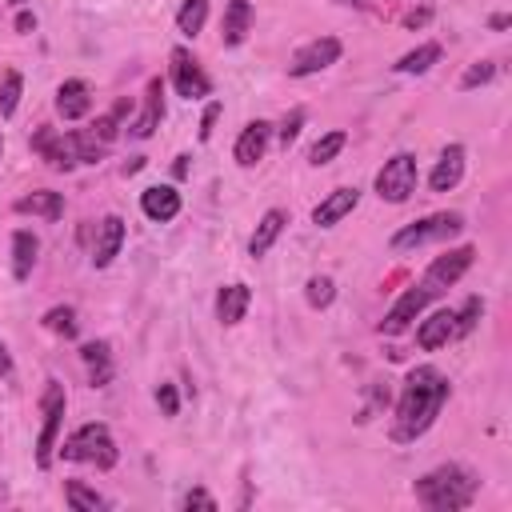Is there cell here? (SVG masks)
I'll use <instances>...</instances> for the list:
<instances>
[{
  "mask_svg": "<svg viewBox=\"0 0 512 512\" xmlns=\"http://www.w3.org/2000/svg\"><path fill=\"white\" fill-rule=\"evenodd\" d=\"M56 112H60L64 120L88 116V112H92V88H88L84 80H64V84L56 88Z\"/></svg>",
  "mask_w": 512,
  "mask_h": 512,
  "instance_id": "cell-18",
  "label": "cell"
},
{
  "mask_svg": "<svg viewBox=\"0 0 512 512\" xmlns=\"http://www.w3.org/2000/svg\"><path fill=\"white\" fill-rule=\"evenodd\" d=\"M4 376H12V356H8V348H4V340H0V380Z\"/></svg>",
  "mask_w": 512,
  "mask_h": 512,
  "instance_id": "cell-40",
  "label": "cell"
},
{
  "mask_svg": "<svg viewBox=\"0 0 512 512\" xmlns=\"http://www.w3.org/2000/svg\"><path fill=\"white\" fill-rule=\"evenodd\" d=\"M476 488L480 480L460 468V464H440L432 472H424L416 484H412V496L428 508V512H460L476 500Z\"/></svg>",
  "mask_w": 512,
  "mask_h": 512,
  "instance_id": "cell-2",
  "label": "cell"
},
{
  "mask_svg": "<svg viewBox=\"0 0 512 512\" xmlns=\"http://www.w3.org/2000/svg\"><path fill=\"white\" fill-rule=\"evenodd\" d=\"M428 300H436V296H432V288H428L424 280H420V284H412V288H404V292H400V300L384 312L380 332H384V336H400V332H408V328H412V320L428 308Z\"/></svg>",
  "mask_w": 512,
  "mask_h": 512,
  "instance_id": "cell-8",
  "label": "cell"
},
{
  "mask_svg": "<svg viewBox=\"0 0 512 512\" xmlns=\"http://www.w3.org/2000/svg\"><path fill=\"white\" fill-rule=\"evenodd\" d=\"M460 180H464V144H448V148L440 152V160H436L428 184H432V192H452Z\"/></svg>",
  "mask_w": 512,
  "mask_h": 512,
  "instance_id": "cell-17",
  "label": "cell"
},
{
  "mask_svg": "<svg viewBox=\"0 0 512 512\" xmlns=\"http://www.w3.org/2000/svg\"><path fill=\"white\" fill-rule=\"evenodd\" d=\"M216 116H220V104H208V108H204V120H200V140H208V136H212Z\"/></svg>",
  "mask_w": 512,
  "mask_h": 512,
  "instance_id": "cell-38",
  "label": "cell"
},
{
  "mask_svg": "<svg viewBox=\"0 0 512 512\" xmlns=\"http://www.w3.org/2000/svg\"><path fill=\"white\" fill-rule=\"evenodd\" d=\"M352 4H360V8H364V4H368V0H352Z\"/></svg>",
  "mask_w": 512,
  "mask_h": 512,
  "instance_id": "cell-43",
  "label": "cell"
},
{
  "mask_svg": "<svg viewBox=\"0 0 512 512\" xmlns=\"http://www.w3.org/2000/svg\"><path fill=\"white\" fill-rule=\"evenodd\" d=\"M356 204H360V188H336V192H328V196L312 208V224H316V228H332V224H340Z\"/></svg>",
  "mask_w": 512,
  "mask_h": 512,
  "instance_id": "cell-15",
  "label": "cell"
},
{
  "mask_svg": "<svg viewBox=\"0 0 512 512\" xmlns=\"http://www.w3.org/2000/svg\"><path fill=\"white\" fill-rule=\"evenodd\" d=\"M340 60V40L336 36H316V40H308V44H300L296 52H292V60H288V76H316V72H324V68H332Z\"/></svg>",
  "mask_w": 512,
  "mask_h": 512,
  "instance_id": "cell-9",
  "label": "cell"
},
{
  "mask_svg": "<svg viewBox=\"0 0 512 512\" xmlns=\"http://www.w3.org/2000/svg\"><path fill=\"white\" fill-rule=\"evenodd\" d=\"M160 116H164V80H160V76H152V80H148V88H144V112L136 116V124H132V136L148 140V136L156 132Z\"/></svg>",
  "mask_w": 512,
  "mask_h": 512,
  "instance_id": "cell-19",
  "label": "cell"
},
{
  "mask_svg": "<svg viewBox=\"0 0 512 512\" xmlns=\"http://www.w3.org/2000/svg\"><path fill=\"white\" fill-rule=\"evenodd\" d=\"M0 156H4V136H0Z\"/></svg>",
  "mask_w": 512,
  "mask_h": 512,
  "instance_id": "cell-44",
  "label": "cell"
},
{
  "mask_svg": "<svg viewBox=\"0 0 512 512\" xmlns=\"http://www.w3.org/2000/svg\"><path fill=\"white\" fill-rule=\"evenodd\" d=\"M448 340H456V312H452V308H436L432 316L420 320L416 344H420L424 352H436V348H444Z\"/></svg>",
  "mask_w": 512,
  "mask_h": 512,
  "instance_id": "cell-13",
  "label": "cell"
},
{
  "mask_svg": "<svg viewBox=\"0 0 512 512\" xmlns=\"http://www.w3.org/2000/svg\"><path fill=\"white\" fill-rule=\"evenodd\" d=\"M64 384L60 380H48L44 384V396H40V416H44V424H40V436H36V464L40 468H48L52 464V456H56V440H60V420H64Z\"/></svg>",
  "mask_w": 512,
  "mask_h": 512,
  "instance_id": "cell-5",
  "label": "cell"
},
{
  "mask_svg": "<svg viewBox=\"0 0 512 512\" xmlns=\"http://www.w3.org/2000/svg\"><path fill=\"white\" fill-rule=\"evenodd\" d=\"M140 212L148 220H156V224H168L180 212V192L172 184H152V188L140 192Z\"/></svg>",
  "mask_w": 512,
  "mask_h": 512,
  "instance_id": "cell-14",
  "label": "cell"
},
{
  "mask_svg": "<svg viewBox=\"0 0 512 512\" xmlns=\"http://www.w3.org/2000/svg\"><path fill=\"white\" fill-rule=\"evenodd\" d=\"M168 60H172L168 72H172V88H176V96H184V100H200V96L212 92L208 72L200 68V60H196L188 48H172Z\"/></svg>",
  "mask_w": 512,
  "mask_h": 512,
  "instance_id": "cell-7",
  "label": "cell"
},
{
  "mask_svg": "<svg viewBox=\"0 0 512 512\" xmlns=\"http://www.w3.org/2000/svg\"><path fill=\"white\" fill-rule=\"evenodd\" d=\"M480 312H484V304H480V296H468V300H464V308L456 312V340H460V336H468V332L476 328V320H480Z\"/></svg>",
  "mask_w": 512,
  "mask_h": 512,
  "instance_id": "cell-34",
  "label": "cell"
},
{
  "mask_svg": "<svg viewBox=\"0 0 512 512\" xmlns=\"http://www.w3.org/2000/svg\"><path fill=\"white\" fill-rule=\"evenodd\" d=\"M268 140H272V124H268V120H248V124L240 128V136H236V148H232L236 164H240V168L260 164L264 152H268Z\"/></svg>",
  "mask_w": 512,
  "mask_h": 512,
  "instance_id": "cell-12",
  "label": "cell"
},
{
  "mask_svg": "<svg viewBox=\"0 0 512 512\" xmlns=\"http://www.w3.org/2000/svg\"><path fill=\"white\" fill-rule=\"evenodd\" d=\"M492 76H496V64H492V60H476V64H468V72L460 76V92H472V88L488 84Z\"/></svg>",
  "mask_w": 512,
  "mask_h": 512,
  "instance_id": "cell-33",
  "label": "cell"
},
{
  "mask_svg": "<svg viewBox=\"0 0 512 512\" xmlns=\"http://www.w3.org/2000/svg\"><path fill=\"white\" fill-rule=\"evenodd\" d=\"M472 256H476V248L472 244H460V248H448L444 256H436L428 268H424V284L432 288V296H440L444 288H452L468 268H472Z\"/></svg>",
  "mask_w": 512,
  "mask_h": 512,
  "instance_id": "cell-10",
  "label": "cell"
},
{
  "mask_svg": "<svg viewBox=\"0 0 512 512\" xmlns=\"http://www.w3.org/2000/svg\"><path fill=\"white\" fill-rule=\"evenodd\" d=\"M64 500H68L72 512H104V508H112V500L100 496L96 488H88L84 480H68L64 484Z\"/></svg>",
  "mask_w": 512,
  "mask_h": 512,
  "instance_id": "cell-26",
  "label": "cell"
},
{
  "mask_svg": "<svg viewBox=\"0 0 512 512\" xmlns=\"http://www.w3.org/2000/svg\"><path fill=\"white\" fill-rule=\"evenodd\" d=\"M248 28H252V4L248 0H228L224 4V20H220V40L228 48H236V44L248 40Z\"/></svg>",
  "mask_w": 512,
  "mask_h": 512,
  "instance_id": "cell-21",
  "label": "cell"
},
{
  "mask_svg": "<svg viewBox=\"0 0 512 512\" xmlns=\"http://www.w3.org/2000/svg\"><path fill=\"white\" fill-rule=\"evenodd\" d=\"M416 156L412 152H396L384 160V168L376 172V196L388 200V204H404L412 192H416Z\"/></svg>",
  "mask_w": 512,
  "mask_h": 512,
  "instance_id": "cell-6",
  "label": "cell"
},
{
  "mask_svg": "<svg viewBox=\"0 0 512 512\" xmlns=\"http://www.w3.org/2000/svg\"><path fill=\"white\" fill-rule=\"evenodd\" d=\"M12 208H16L20 216L60 220V216H64V196H60V192H48V188H40V192H28V196H20Z\"/></svg>",
  "mask_w": 512,
  "mask_h": 512,
  "instance_id": "cell-23",
  "label": "cell"
},
{
  "mask_svg": "<svg viewBox=\"0 0 512 512\" xmlns=\"http://www.w3.org/2000/svg\"><path fill=\"white\" fill-rule=\"evenodd\" d=\"M248 304H252V288L248 284H224L216 292V320L220 324H240Z\"/></svg>",
  "mask_w": 512,
  "mask_h": 512,
  "instance_id": "cell-22",
  "label": "cell"
},
{
  "mask_svg": "<svg viewBox=\"0 0 512 512\" xmlns=\"http://www.w3.org/2000/svg\"><path fill=\"white\" fill-rule=\"evenodd\" d=\"M36 252H40V240H36L28 228L12 232V276H16V280H28V276H32Z\"/></svg>",
  "mask_w": 512,
  "mask_h": 512,
  "instance_id": "cell-25",
  "label": "cell"
},
{
  "mask_svg": "<svg viewBox=\"0 0 512 512\" xmlns=\"http://www.w3.org/2000/svg\"><path fill=\"white\" fill-rule=\"evenodd\" d=\"M60 456H64V460H76V464H96V468H112V464L120 460L108 424H80V428L60 444Z\"/></svg>",
  "mask_w": 512,
  "mask_h": 512,
  "instance_id": "cell-3",
  "label": "cell"
},
{
  "mask_svg": "<svg viewBox=\"0 0 512 512\" xmlns=\"http://www.w3.org/2000/svg\"><path fill=\"white\" fill-rule=\"evenodd\" d=\"M156 404H160L164 416H176V412H180V396H176V388H172V384H160V388H156Z\"/></svg>",
  "mask_w": 512,
  "mask_h": 512,
  "instance_id": "cell-37",
  "label": "cell"
},
{
  "mask_svg": "<svg viewBox=\"0 0 512 512\" xmlns=\"http://www.w3.org/2000/svg\"><path fill=\"white\" fill-rule=\"evenodd\" d=\"M448 376L432 364H416L408 376H404V388H400V400H396V416H392V440L396 444H412L416 436H424L444 400H448Z\"/></svg>",
  "mask_w": 512,
  "mask_h": 512,
  "instance_id": "cell-1",
  "label": "cell"
},
{
  "mask_svg": "<svg viewBox=\"0 0 512 512\" xmlns=\"http://www.w3.org/2000/svg\"><path fill=\"white\" fill-rule=\"evenodd\" d=\"M460 232H464V216H460V212H432V216H424V220L404 224V228L392 236V248H396V252H408V248L436 244V240H448V236H460Z\"/></svg>",
  "mask_w": 512,
  "mask_h": 512,
  "instance_id": "cell-4",
  "label": "cell"
},
{
  "mask_svg": "<svg viewBox=\"0 0 512 512\" xmlns=\"http://www.w3.org/2000/svg\"><path fill=\"white\" fill-rule=\"evenodd\" d=\"M300 124H304V108H292L284 116V124H280V144H292L300 136Z\"/></svg>",
  "mask_w": 512,
  "mask_h": 512,
  "instance_id": "cell-36",
  "label": "cell"
},
{
  "mask_svg": "<svg viewBox=\"0 0 512 512\" xmlns=\"http://www.w3.org/2000/svg\"><path fill=\"white\" fill-rule=\"evenodd\" d=\"M80 360H84V368H88V384L104 388V384L112 380V352H108V340H88V344L80 348Z\"/></svg>",
  "mask_w": 512,
  "mask_h": 512,
  "instance_id": "cell-24",
  "label": "cell"
},
{
  "mask_svg": "<svg viewBox=\"0 0 512 512\" xmlns=\"http://www.w3.org/2000/svg\"><path fill=\"white\" fill-rule=\"evenodd\" d=\"M432 20V8H412V12H404V24L408 28H420V24H428Z\"/></svg>",
  "mask_w": 512,
  "mask_h": 512,
  "instance_id": "cell-39",
  "label": "cell"
},
{
  "mask_svg": "<svg viewBox=\"0 0 512 512\" xmlns=\"http://www.w3.org/2000/svg\"><path fill=\"white\" fill-rule=\"evenodd\" d=\"M32 152L40 160H48L56 172H72L80 160H76V144H72V132H56V128H36L32 132Z\"/></svg>",
  "mask_w": 512,
  "mask_h": 512,
  "instance_id": "cell-11",
  "label": "cell"
},
{
  "mask_svg": "<svg viewBox=\"0 0 512 512\" xmlns=\"http://www.w3.org/2000/svg\"><path fill=\"white\" fill-rule=\"evenodd\" d=\"M344 144H348V132H340V128H336V132H324V136L308 148V164H316V168H320V164L336 160V156L344 152Z\"/></svg>",
  "mask_w": 512,
  "mask_h": 512,
  "instance_id": "cell-29",
  "label": "cell"
},
{
  "mask_svg": "<svg viewBox=\"0 0 512 512\" xmlns=\"http://www.w3.org/2000/svg\"><path fill=\"white\" fill-rule=\"evenodd\" d=\"M120 244H124V220H120V216H104V220L96 224L92 264H96V268H108V264L120 256Z\"/></svg>",
  "mask_w": 512,
  "mask_h": 512,
  "instance_id": "cell-16",
  "label": "cell"
},
{
  "mask_svg": "<svg viewBox=\"0 0 512 512\" xmlns=\"http://www.w3.org/2000/svg\"><path fill=\"white\" fill-rule=\"evenodd\" d=\"M332 296H336L332 276H312V280L304 284V300H308L312 308H328V304H332Z\"/></svg>",
  "mask_w": 512,
  "mask_h": 512,
  "instance_id": "cell-32",
  "label": "cell"
},
{
  "mask_svg": "<svg viewBox=\"0 0 512 512\" xmlns=\"http://www.w3.org/2000/svg\"><path fill=\"white\" fill-rule=\"evenodd\" d=\"M16 28H20V32H32V28H36V16H32V12H20V16H16Z\"/></svg>",
  "mask_w": 512,
  "mask_h": 512,
  "instance_id": "cell-41",
  "label": "cell"
},
{
  "mask_svg": "<svg viewBox=\"0 0 512 512\" xmlns=\"http://www.w3.org/2000/svg\"><path fill=\"white\" fill-rule=\"evenodd\" d=\"M436 60H440V44H436V40H428V44H416L412 52H404L392 68H396L400 76H420V72H428Z\"/></svg>",
  "mask_w": 512,
  "mask_h": 512,
  "instance_id": "cell-27",
  "label": "cell"
},
{
  "mask_svg": "<svg viewBox=\"0 0 512 512\" xmlns=\"http://www.w3.org/2000/svg\"><path fill=\"white\" fill-rule=\"evenodd\" d=\"M44 328H48V332H56V336H64V340H72V336H76V328H80L76 308H68V304L48 308V312H44Z\"/></svg>",
  "mask_w": 512,
  "mask_h": 512,
  "instance_id": "cell-30",
  "label": "cell"
},
{
  "mask_svg": "<svg viewBox=\"0 0 512 512\" xmlns=\"http://www.w3.org/2000/svg\"><path fill=\"white\" fill-rule=\"evenodd\" d=\"M204 20H208V0H184L176 12V32L192 40L204 32Z\"/></svg>",
  "mask_w": 512,
  "mask_h": 512,
  "instance_id": "cell-28",
  "label": "cell"
},
{
  "mask_svg": "<svg viewBox=\"0 0 512 512\" xmlns=\"http://www.w3.org/2000/svg\"><path fill=\"white\" fill-rule=\"evenodd\" d=\"M284 224H288V212H284V208H268V212L260 216V224H256V232H252V240H248V256H252V260L268 256V248L280 240Z\"/></svg>",
  "mask_w": 512,
  "mask_h": 512,
  "instance_id": "cell-20",
  "label": "cell"
},
{
  "mask_svg": "<svg viewBox=\"0 0 512 512\" xmlns=\"http://www.w3.org/2000/svg\"><path fill=\"white\" fill-rule=\"evenodd\" d=\"M20 92H24V76H20L16 68H8V72L0 76V116H4V120L16 112V104H20Z\"/></svg>",
  "mask_w": 512,
  "mask_h": 512,
  "instance_id": "cell-31",
  "label": "cell"
},
{
  "mask_svg": "<svg viewBox=\"0 0 512 512\" xmlns=\"http://www.w3.org/2000/svg\"><path fill=\"white\" fill-rule=\"evenodd\" d=\"M180 508H184V512H192V508H204V512H212V508H216V500H212L204 488H188V492L180 496Z\"/></svg>",
  "mask_w": 512,
  "mask_h": 512,
  "instance_id": "cell-35",
  "label": "cell"
},
{
  "mask_svg": "<svg viewBox=\"0 0 512 512\" xmlns=\"http://www.w3.org/2000/svg\"><path fill=\"white\" fill-rule=\"evenodd\" d=\"M8 4H12V8H24V4H28V0H8Z\"/></svg>",
  "mask_w": 512,
  "mask_h": 512,
  "instance_id": "cell-42",
  "label": "cell"
}]
</instances>
